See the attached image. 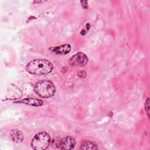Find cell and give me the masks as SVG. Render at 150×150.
Wrapping results in <instances>:
<instances>
[{"mask_svg":"<svg viewBox=\"0 0 150 150\" xmlns=\"http://www.w3.org/2000/svg\"><path fill=\"white\" fill-rule=\"evenodd\" d=\"M26 70L32 74L45 75L52 71L53 64L47 60L37 59L29 62L26 66Z\"/></svg>","mask_w":150,"mask_h":150,"instance_id":"1","label":"cell"},{"mask_svg":"<svg viewBox=\"0 0 150 150\" xmlns=\"http://www.w3.org/2000/svg\"><path fill=\"white\" fill-rule=\"evenodd\" d=\"M34 90L40 97L50 98L54 96L56 92V88L51 81L42 80L36 83Z\"/></svg>","mask_w":150,"mask_h":150,"instance_id":"2","label":"cell"},{"mask_svg":"<svg viewBox=\"0 0 150 150\" xmlns=\"http://www.w3.org/2000/svg\"><path fill=\"white\" fill-rule=\"evenodd\" d=\"M50 143V137L46 132H39L35 135L31 142L33 149L36 150H43L48 148Z\"/></svg>","mask_w":150,"mask_h":150,"instance_id":"3","label":"cell"},{"mask_svg":"<svg viewBox=\"0 0 150 150\" xmlns=\"http://www.w3.org/2000/svg\"><path fill=\"white\" fill-rule=\"evenodd\" d=\"M88 62V58L86 54L83 53L79 52L73 55L69 59V64L71 66L81 67L86 66Z\"/></svg>","mask_w":150,"mask_h":150,"instance_id":"4","label":"cell"},{"mask_svg":"<svg viewBox=\"0 0 150 150\" xmlns=\"http://www.w3.org/2000/svg\"><path fill=\"white\" fill-rule=\"evenodd\" d=\"M76 145L75 139L70 136L62 138L58 143L57 146L62 149H71Z\"/></svg>","mask_w":150,"mask_h":150,"instance_id":"5","label":"cell"},{"mask_svg":"<svg viewBox=\"0 0 150 150\" xmlns=\"http://www.w3.org/2000/svg\"><path fill=\"white\" fill-rule=\"evenodd\" d=\"M49 50L56 54H65L68 53L71 50V46L69 44H64L61 46H56L54 47H50Z\"/></svg>","mask_w":150,"mask_h":150,"instance_id":"6","label":"cell"},{"mask_svg":"<svg viewBox=\"0 0 150 150\" xmlns=\"http://www.w3.org/2000/svg\"><path fill=\"white\" fill-rule=\"evenodd\" d=\"M15 103H23L35 107H39L43 104V101L42 100L35 98H25L18 101H16Z\"/></svg>","mask_w":150,"mask_h":150,"instance_id":"7","label":"cell"},{"mask_svg":"<svg viewBox=\"0 0 150 150\" xmlns=\"http://www.w3.org/2000/svg\"><path fill=\"white\" fill-rule=\"evenodd\" d=\"M10 135L12 140L16 143L22 142L24 139V136L22 132L17 129H12L10 132Z\"/></svg>","mask_w":150,"mask_h":150,"instance_id":"8","label":"cell"},{"mask_svg":"<svg viewBox=\"0 0 150 150\" xmlns=\"http://www.w3.org/2000/svg\"><path fill=\"white\" fill-rule=\"evenodd\" d=\"M81 149H97V146L95 142L88 141V140H85L83 141L80 145Z\"/></svg>","mask_w":150,"mask_h":150,"instance_id":"9","label":"cell"},{"mask_svg":"<svg viewBox=\"0 0 150 150\" xmlns=\"http://www.w3.org/2000/svg\"><path fill=\"white\" fill-rule=\"evenodd\" d=\"M145 111L147 113V115L148 117H149V98H148L146 100V101L145 102Z\"/></svg>","mask_w":150,"mask_h":150,"instance_id":"10","label":"cell"}]
</instances>
